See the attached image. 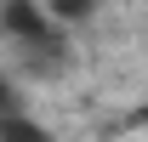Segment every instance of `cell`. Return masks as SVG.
I'll list each match as a JSON object with an SVG mask.
<instances>
[{
    "instance_id": "6da1fadb",
    "label": "cell",
    "mask_w": 148,
    "mask_h": 142,
    "mask_svg": "<svg viewBox=\"0 0 148 142\" xmlns=\"http://www.w3.org/2000/svg\"><path fill=\"white\" fill-rule=\"evenodd\" d=\"M0 23H6V34H17L23 46H29V40H51V34H57L51 17L40 12L34 0H6V6H0Z\"/></svg>"
},
{
    "instance_id": "7a4b0ae2",
    "label": "cell",
    "mask_w": 148,
    "mask_h": 142,
    "mask_svg": "<svg viewBox=\"0 0 148 142\" xmlns=\"http://www.w3.org/2000/svg\"><path fill=\"white\" fill-rule=\"evenodd\" d=\"M0 142H51V131L34 125L29 114H12V119H0Z\"/></svg>"
},
{
    "instance_id": "3957f363",
    "label": "cell",
    "mask_w": 148,
    "mask_h": 142,
    "mask_svg": "<svg viewBox=\"0 0 148 142\" xmlns=\"http://www.w3.org/2000/svg\"><path fill=\"white\" fill-rule=\"evenodd\" d=\"M91 12H97V0H51L57 23H80V17H91Z\"/></svg>"
},
{
    "instance_id": "277c9868",
    "label": "cell",
    "mask_w": 148,
    "mask_h": 142,
    "mask_svg": "<svg viewBox=\"0 0 148 142\" xmlns=\"http://www.w3.org/2000/svg\"><path fill=\"white\" fill-rule=\"evenodd\" d=\"M12 114H17V91L0 85V119H12Z\"/></svg>"
},
{
    "instance_id": "5b68a950",
    "label": "cell",
    "mask_w": 148,
    "mask_h": 142,
    "mask_svg": "<svg viewBox=\"0 0 148 142\" xmlns=\"http://www.w3.org/2000/svg\"><path fill=\"white\" fill-rule=\"evenodd\" d=\"M0 29H6V23H0Z\"/></svg>"
}]
</instances>
